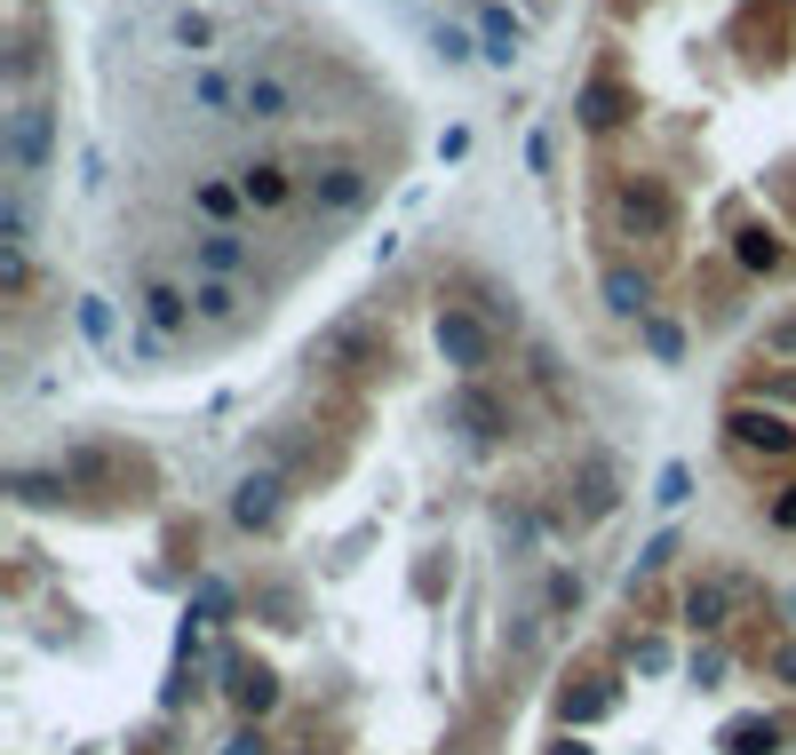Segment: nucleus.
I'll use <instances>...</instances> for the list:
<instances>
[{
	"mask_svg": "<svg viewBox=\"0 0 796 755\" xmlns=\"http://www.w3.org/2000/svg\"><path fill=\"white\" fill-rule=\"evenodd\" d=\"M430 334H439V358H446V366H462L471 382H478V374L494 366V326H486L478 311H462V302H446Z\"/></svg>",
	"mask_w": 796,
	"mask_h": 755,
	"instance_id": "f257e3e1",
	"label": "nucleus"
},
{
	"mask_svg": "<svg viewBox=\"0 0 796 755\" xmlns=\"http://www.w3.org/2000/svg\"><path fill=\"white\" fill-rule=\"evenodd\" d=\"M613 223H621L629 238H661V231L677 223V199L661 191L653 176H629V184L613 191Z\"/></svg>",
	"mask_w": 796,
	"mask_h": 755,
	"instance_id": "f03ea898",
	"label": "nucleus"
},
{
	"mask_svg": "<svg viewBox=\"0 0 796 755\" xmlns=\"http://www.w3.org/2000/svg\"><path fill=\"white\" fill-rule=\"evenodd\" d=\"M240 112L247 120H295L303 112V80L279 73V64H255V73L240 80Z\"/></svg>",
	"mask_w": 796,
	"mask_h": 755,
	"instance_id": "7ed1b4c3",
	"label": "nucleus"
},
{
	"mask_svg": "<svg viewBox=\"0 0 796 755\" xmlns=\"http://www.w3.org/2000/svg\"><path fill=\"white\" fill-rule=\"evenodd\" d=\"M311 208H319V215L367 208V167H358V159H327V167H311Z\"/></svg>",
	"mask_w": 796,
	"mask_h": 755,
	"instance_id": "20e7f679",
	"label": "nucleus"
},
{
	"mask_svg": "<svg viewBox=\"0 0 796 755\" xmlns=\"http://www.w3.org/2000/svg\"><path fill=\"white\" fill-rule=\"evenodd\" d=\"M279 493H287V486H279L272 469H247L240 486H231V525H240V533H272V525H279Z\"/></svg>",
	"mask_w": 796,
	"mask_h": 755,
	"instance_id": "39448f33",
	"label": "nucleus"
},
{
	"mask_svg": "<svg viewBox=\"0 0 796 755\" xmlns=\"http://www.w3.org/2000/svg\"><path fill=\"white\" fill-rule=\"evenodd\" d=\"M725 437L733 445H765V454H796V422H781V414H765V406H733V414H725Z\"/></svg>",
	"mask_w": 796,
	"mask_h": 755,
	"instance_id": "423d86ee",
	"label": "nucleus"
},
{
	"mask_svg": "<svg viewBox=\"0 0 796 755\" xmlns=\"http://www.w3.org/2000/svg\"><path fill=\"white\" fill-rule=\"evenodd\" d=\"M454 430L478 437V445H494V437L510 430V414H502V398H494L486 382H462V390H454Z\"/></svg>",
	"mask_w": 796,
	"mask_h": 755,
	"instance_id": "0eeeda50",
	"label": "nucleus"
},
{
	"mask_svg": "<svg viewBox=\"0 0 796 755\" xmlns=\"http://www.w3.org/2000/svg\"><path fill=\"white\" fill-rule=\"evenodd\" d=\"M191 263H199V279H247L255 247H247L240 231H208V238H191Z\"/></svg>",
	"mask_w": 796,
	"mask_h": 755,
	"instance_id": "6e6552de",
	"label": "nucleus"
},
{
	"mask_svg": "<svg viewBox=\"0 0 796 755\" xmlns=\"http://www.w3.org/2000/svg\"><path fill=\"white\" fill-rule=\"evenodd\" d=\"M9 159L24 167V176L48 167V104H16L9 112Z\"/></svg>",
	"mask_w": 796,
	"mask_h": 755,
	"instance_id": "1a4fd4ad",
	"label": "nucleus"
},
{
	"mask_svg": "<svg viewBox=\"0 0 796 755\" xmlns=\"http://www.w3.org/2000/svg\"><path fill=\"white\" fill-rule=\"evenodd\" d=\"M136 302H144V326H152L159 342H168V334H184V326H199V311H191V287H168V279H152Z\"/></svg>",
	"mask_w": 796,
	"mask_h": 755,
	"instance_id": "9d476101",
	"label": "nucleus"
},
{
	"mask_svg": "<svg viewBox=\"0 0 796 755\" xmlns=\"http://www.w3.org/2000/svg\"><path fill=\"white\" fill-rule=\"evenodd\" d=\"M597 287H606V311L613 319H653V279H645V270H629V263H606V279H597Z\"/></svg>",
	"mask_w": 796,
	"mask_h": 755,
	"instance_id": "9b49d317",
	"label": "nucleus"
},
{
	"mask_svg": "<svg viewBox=\"0 0 796 755\" xmlns=\"http://www.w3.org/2000/svg\"><path fill=\"white\" fill-rule=\"evenodd\" d=\"M191 311H199V326H240L247 319V287L240 279H191Z\"/></svg>",
	"mask_w": 796,
	"mask_h": 755,
	"instance_id": "f8f14e48",
	"label": "nucleus"
},
{
	"mask_svg": "<svg viewBox=\"0 0 796 755\" xmlns=\"http://www.w3.org/2000/svg\"><path fill=\"white\" fill-rule=\"evenodd\" d=\"M518 48H526V24H518L510 9H478V56L510 73V64H518Z\"/></svg>",
	"mask_w": 796,
	"mask_h": 755,
	"instance_id": "ddd939ff",
	"label": "nucleus"
},
{
	"mask_svg": "<svg viewBox=\"0 0 796 755\" xmlns=\"http://www.w3.org/2000/svg\"><path fill=\"white\" fill-rule=\"evenodd\" d=\"M240 199H247V208H287L295 176H287L279 159H255V167H240Z\"/></svg>",
	"mask_w": 796,
	"mask_h": 755,
	"instance_id": "4468645a",
	"label": "nucleus"
},
{
	"mask_svg": "<svg viewBox=\"0 0 796 755\" xmlns=\"http://www.w3.org/2000/svg\"><path fill=\"white\" fill-rule=\"evenodd\" d=\"M574 493H582V518H606V509L621 501V477H613V462H606V454H589V462L574 469Z\"/></svg>",
	"mask_w": 796,
	"mask_h": 755,
	"instance_id": "2eb2a0df",
	"label": "nucleus"
},
{
	"mask_svg": "<svg viewBox=\"0 0 796 755\" xmlns=\"http://www.w3.org/2000/svg\"><path fill=\"white\" fill-rule=\"evenodd\" d=\"M773 747H781L773 715H733V724H725V755H773Z\"/></svg>",
	"mask_w": 796,
	"mask_h": 755,
	"instance_id": "dca6fc26",
	"label": "nucleus"
},
{
	"mask_svg": "<svg viewBox=\"0 0 796 755\" xmlns=\"http://www.w3.org/2000/svg\"><path fill=\"white\" fill-rule=\"evenodd\" d=\"M725 604H733V580H693L685 621H693V629H725Z\"/></svg>",
	"mask_w": 796,
	"mask_h": 755,
	"instance_id": "f3484780",
	"label": "nucleus"
},
{
	"mask_svg": "<svg viewBox=\"0 0 796 755\" xmlns=\"http://www.w3.org/2000/svg\"><path fill=\"white\" fill-rule=\"evenodd\" d=\"M231 700H240V715H263V708L279 700V684L263 676V668H240V660H231Z\"/></svg>",
	"mask_w": 796,
	"mask_h": 755,
	"instance_id": "a211bd4d",
	"label": "nucleus"
},
{
	"mask_svg": "<svg viewBox=\"0 0 796 755\" xmlns=\"http://www.w3.org/2000/svg\"><path fill=\"white\" fill-rule=\"evenodd\" d=\"M621 112H629V96H621L613 80H597V88H582V120H589V127H613Z\"/></svg>",
	"mask_w": 796,
	"mask_h": 755,
	"instance_id": "6ab92c4d",
	"label": "nucleus"
},
{
	"mask_svg": "<svg viewBox=\"0 0 796 755\" xmlns=\"http://www.w3.org/2000/svg\"><path fill=\"white\" fill-rule=\"evenodd\" d=\"M638 334H645V351H653L661 366H677V358H685V326H677V319H645Z\"/></svg>",
	"mask_w": 796,
	"mask_h": 755,
	"instance_id": "aec40b11",
	"label": "nucleus"
},
{
	"mask_svg": "<svg viewBox=\"0 0 796 755\" xmlns=\"http://www.w3.org/2000/svg\"><path fill=\"white\" fill-rule=\"evenodd\" d=\"M367 342H375V334H367V326L351 319V326H335V334L319 342V366H343V358H358V351H367Z\"/></svg>",
	"mask_w": 796,
	"mask_h": 755,
	"instance_id": "412c9836",
	"label": "nucleus"
},
{
	"mask_svg": "<svg viewBox=\"0 0 796 755\" xmlns=\"http://www.w3.org/2000/svg\"><path fill=\"white\" fill-rule=\"evenodd\" d=\"M191 96H199V104H208V112H223V120L240 112V88H231L223 73H191Z\"/></svg>",
	"mask_w": 796,
	"mask_h": 755,
	"instance_id": "4be33fe9",
	"label": "nucleus"
},
{
	"mask_svg": "<svg viewBox=\"0 0 796 755\" xmlns=\"http://www.w3.org/2000/svg\"><path fill=\"white\" fill-rule=\"evenodd\" d=\"M80 334L88 342H112V302L104 295H80Z\"/></svg>",
	"mask_w": 796,
	"mask_h": 755,
	"instance_id": "5701e85b",
	"label": "nucleus"
},
{
	"mask_svg": "<svg viewBox=\"0 0 796 755\" xmlns=\"http://www.w3.org/2000/svg\"><path fill=\"white\" fill-rule=\"evenodd\" d=\"M653 501H661V509L693 501V469H685V462H670V469H661V486H653Z\"/></svg>",
	"mask_w": 796,
	"mask_h": 755,
	"instance_id": "b1692460",
	"label": "nucleus"
},
{
	"mask_svg": "<svg viewBox=\"0 0 796 755\" xmlns=\"http://www.w3.org/2000/svg\"><path fill=\"white\" fill-rule=\"evenodd\" d=\"M741 263H749V270H781V247H773L765 231H741Z\"/></svg>",
	"mask_w": 796,
	"mask_h": 755,
	"instance_id": "393cba45",
	"label": "nucleus"
},
{
	"mask_svg": "<svg viewBox=\"0 0 796 755\" xmlns=\"http://www.w3.org/2000/svg\"><path fill=\"white\" fill-rule=\"evenodd\" d=\"M430 41H439V56H446V64H471V56H478V48H471V32H454V24H439Z\"/></svg>",
	"mask_w": 796,
	"mask_h": 755,
	"instance_id": "a878e982",
	"label": "nucleus"
},
{
	"mask_svg": "<svg viewBox=\"0 0 796 755\" xmlns=\"http://www.w3.org/2000/svg\"><path fill=\"white\" fill-rule=\"evenodd\" d=\"M176 41H184V48H208V16H199V9H176Z\"/></svg>",
	"mask_w": 796,
	"mask_h": 755,
	"instance_id": "bb28decb",
	"label": "nucleus"
},
{
	"mask_svg": "<svg viewBox=\"0 0 796 755\" xmlns=\"http://www.w3.org/2000/svg\"><path fill=\"white\" fill-rule=\"evenodd\" d=\"M670 557H677V533H653V541H645V557H638V573H653V565H670Z\"/></svg>",
	"mask_w": 796,
	"mask_h": 755,
	"instance_id": "cd10ccee",
	"label": "nucleus"
},
{
	"mask_svg": "<svg viewBox=\"0 0 796 755\" xmlns=\"http://www.w3.org/2000/svg\"><path fill=\"white\" fill-rule=\"evenodd\" d=\"M765 351H773V358H796V319H781V326H765Z\"/></svg>",
	"mask_w": 796,
	"mask_h": 755,
	"instance_id": "c85d7f7f",
	"label": "nucleus"
},
{
	"mask_svg": "<svg viewBox=\"0 0 796 755\" xmlns=\"http://www.w3.org/2000/svg\"><path fill=\"white\" fill-rule=\"evenodd\" d=\"M199 208H208V215H231V208H240V191H231V184H208V191H199Z\"/></svg>",
	"mask_w": 796,
	"mask_h": 755,
	"instance_id": "c756f323",
	"label": "nucleus"
},
{
	"mask_svg": "<svg viewBox=\"0 0 796 755\" xmlns=\"http://www.w3.org/2000/svg\"><path fill=\"white\" fill-rule=\"evenodd\" d=\"M16 493H24V501H56L64 477H16Z\"/></svg>",
	"mask_w": 796,
	"mask_h": 755,
	"instance_id": "7c9ffc66",
	"label": "nucleus"
},
{
	"mask_svg": "<svg viewBox=\"0 0 796 755\" xmlns=\"http://www.w3.org/2000/svg\"><path fill=\"white\" fill-rule=\"evenodd\" d=\"M717 676H725V652H717V644L693 652V684H717Z\"/></svg>",
	"mask_w": 796,
	"mask_h": 755,
	"instance_id": "2f4dec72",
	"label": "nucleus"
},
{
	"mask_svg": "<svg viewBox=\"0 0 796 755\" xmlns=\"http://www.w3.org/2000/svg\"><path fill=\"white\" fill-rule=\"evenodd\" d=\"M9 73H16V80H32V73H41V41H24V48L9 56Z\"/></svg>",
	"mask_w": 796,
	"mask_h": 755,
	"instance_id": "473e14b6",
	"label": "nucleus"
},
{
	"mask_svg": "<svg viewBox=\"0 0 796 755\" xmlns=\"http://www.w3.org/2000/svg\"><path fill=\"white\" fill-rule=\"evenodd\" d=\"M223 755H263V732H240V740H231Z\"/></svg>",
	"mask_w": 796,
	"mask_h": 755,
	"instance_id": "72a5a7b5",
	"label": "nucleus"
},
{
	"mask_svg": "<svg viewBox=\"0 0 796 755\" xmlns=\"http://www.w3.org/2000/svg\"><path fill=\"white\" fill-rule=\"evenodd\" d=\"M773 525H796V486L781 493V509H773Z\"/></svg>",
	"mask_w": 796,
	"mask_h": 755,
	"instance_id": "f704fd0d",
	"label": "nucleus"
},
{
	"mask_svg": "<svg viewBox=\"0 0 796 755\" xmlns=\"http://www.w3.org/2000/svg\"><path fill=\"white\" fill-rule=\"evenodd\" d=\"M550 755H589V747H582V740H557V747H550Z\"/></svg>",
	"mask_w": 796,
	"mask_h": 755,
	"instance_id": "c9c22d12",
	"label": "nucleus"
},
{
	"mask_svg": "<svg viewBox=\"0 0 796 755\" xmlns=\"http://www.w3.org/2000/svg\"><path fill=\"white\" fill-rule=\"evenodd\" d=\"M788 612H796V597H788Z\"/></svg>",
	"mask_w": 796,
	"mask_h": 755,
	"instance_id": "e433bc0d",
	"label": "nucleus"
}]
</instances>
